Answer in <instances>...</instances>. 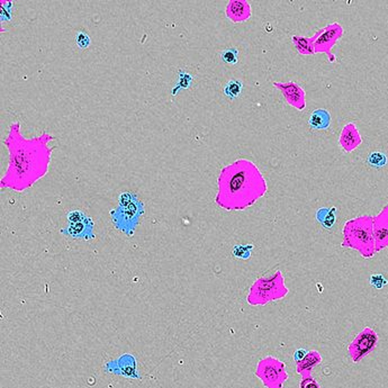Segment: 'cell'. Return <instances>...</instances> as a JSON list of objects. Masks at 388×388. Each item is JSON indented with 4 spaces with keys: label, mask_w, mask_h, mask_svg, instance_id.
I'll list each match as a JSON object with an SVG mask.
<instances>
[{
    "label": "cell",
    "mask_w": 388,
    "mask_h": 388,
    "mask_svg": "<svg viewBox=\"0 0 388 388\" xmlns=\"http://www.w3.org/2000/svg\"><path fill=\"white\" fill-rule=\"evenodd\" d=\"M217 188L215 201L226 210L249 208L268 191L262 172L248 159H239L223 168L217 179Z\"/></svg>",
    "instance_id": "6da1fadb"
},
{
    "label": "cell",
    "mask_w": 388,
    "mask_h": 388,
    "mask_svg": "<svg viewBox=\"0 0 388 388\" xmlns=\"http://www.w3.org/2000/svg\"><path fill=\"white\" fill-rule=\"evenodd\" d=\"M341 247L356 250L365 259L376 255V242L374 238V216H361L349 219L344 223Z\"/></svg>",
    "instance_id": "7a4b0ae2"
},
{
    "label": "cell",
    "mask_w": 388,
    "mask_h": 388,
    "mask_svg": "<svg viewBox=\"0 0 388 388\" xmlns=\"http://www.w3.org/2000/svg\"><path fill=\"white\" fill-rule=\"evenodd\" d=\"M289 289L280 270L268 276H262L253 282L249 290L247 301L252 306L265 305L285 298Z\"/></svg>",
    "instance_id": "3957f363"
},
{
    "label": "cell",
    "mask_w": 388,
    "mask_h": 388,
    "mask_svg": "<svg viewBox=\"0 0 388 388\" xmlns=\"http://www.w3.org/2000/svg\"><path fill=\"white\" fill-rule=\"evenodd\" d=\"M9 136L12 140V144H8L7 146L9 147V170L8 172H15V174L19 175L20 178H23L24 174H28V171H32L35 168V162L37 160V157H44V155H49L48 152H45L43 154H37V152L42 151L41 147L37 145L36 138H32V140L26 141L20 136L19 134V140H14L11 135Z\"/></svg>",
    "instance_id": "277c9868"
},
{
    "label": "cell",
    "mask_w": 388,
    "mask_h": 388,
    "mask_svg": "<svg viewBox=\"0 0 388 388\" xmlns=\"http://www.w3.org/2000/svg\"><path fill=\"white\" fill-rule=\"evenodd\" d=\"M255 374L265 388H282L288 379L286 364L273 356L259 360Z\"/></svg>",
    "instance_id": "5b68a950"
},
{
    "label": "cell",
    "mask_w": 388,
    "mask_h": 388,
    "mask_svg": "<svg viewBox=\"0 0 388 388\" xmlns=\"http://www.w3.org/2000/svg\"><path fill=\"white\" fill-rule=\"evenodd\" d=\"M344 34L342 25L337 22L327 24L326 26L319 28L313 36H311L312 44H313L315 54H326L328 62L334 63L336 57L332 53V49L341 40Z\"/></svg>",
    "instance_id": "8992f818"
},
{
    "label": "cell",
    "mask_w": 388,
    "mask_h": 388,
    "mask_svg": "<svg viewBox=\"0 0 388 388\" xmlns=\"http://www.w3.org/2000/svg\"><path fill=\"white\" fill-rule=\"evenodd\" d=\"M379 336L373 327L366 326L348 345V354L353 364H358L376 349Z\"/></svg>",
    "instance_id": "52a82bcc"
},
{
    "label": "cell",
    "mask_w": 388,
    "mask_h": 388,
    "mask_svg": "<svg viewBox=\"0 0 388 388\" xmlns=\"http://www.w3.org/2000/svg\"><path fill=\"white\" fill-rule=\"evenodd\" d=\"M272 86L281 92L289 106L299 112H303L306 108V92L301 84L295 81H276L272 83Z\"/></svg>",
    "instance_id": "ba28073f"
},
{
    "label": "cell",
    "mask_w": 388,
    "mask_h": 388,
    "mask_svg": "<svg viewBox=\"0 0 388 388\" xmlns=\"http://www.w3.org/2000/svg\"><path fill=\"white\" fill-rule=\"evenodd\" d=\"M362 144V137L359 133L357 125L354 123H348L343 126L340 133L339 145L345 153H351Z\"/></svg>",
    "instance_id": "9c48e42d"
},
{
    "label": "cell",
    "mask_w": 388,
    "mask_h": 388,
    "mask_svg": "<svg viewBox=\"0 0 388 388\" xmlns=\"http://www.w3.org/2000/svg\"><path fill=\"white\" fill-rule=\"evenodd\" d=\"M226 17L233 23H243L252 15L251 5L248 1H230L225 8Z\"/></svg>",
    "instance_id": "30bf717a"
},
{
    "label": "cell",
    "mask_w": 388,
    "mask_h": 388,
    "mask_svg": "<svg viewBox=\"0 0 388 388\" xmlns=\"http://www.w3.org/2000/svg\"><path fill=\"white\" fill-rule=\"evenodd\" d=\"M142 214V205L140 202H132L128 206H121L118 209V216L113 217L114 219L118 218V224L117 227H120L121 230H123L122 227H134L135 222H136L137 217Z\"/></svg>",
    "instance_id": "8fae6325"
},
{
    "label": "cell",
    "mask_w": 388,
    "mask_h": 388,
    "mask_svg": "<svg viewBox=\"0 0 388 388\" xmlns=\"http://www.w3.org/2000/svg\"><path fill=\"white\" fill-rule=\"evenodd\" d=\"M323 358L318 350H311L307 352L305 358L296 364V374L302 377L312 376V373L316 366L322 364Z\"/></svg>",
    "instance_id": "7c38bea8"
},
{
    "label": "cell",
    "mask_w": 388,
    "mask_h": 388,
    "mask_svg": "<svg viewBox=\"0 0 388 388\" xmlns=\"http://www.w3.org/2000/svg\"><path fill=\"white\" fill-rule=\"evenodd\" d=\"M331 114L324 108H319L311 114L309 124L313 129H326L331 125Z\"/></svg>",
    "instance_id": "4fadbf2b"
},
{
    "label": "cell",
    "mask_w": 388,
    "mask_h": 388,
    "mask_svg": "<svg viewBox=\"0 0 388 388\" xmlns=\"http://www.w3.org/2000/svg\"><path fill=\"white\" fill-rule=\"evenodd\" d=\"M92 222L91 219L88 217L84 222L72 223V224H70L65 231H62V233L73 236V238H82V236L89 234Z\"/></svg>",
    "instance_id": "5bb4252c"
},
{
    "label": "cell",
    "mask_w": 388,
    "mask_h": 388,
    "mask_svg": "<svg viewBox=\"0 0 388 388\" xmlns=\"http://www.w3.org/2000/svg\"><path fill=\"white\" fill-rule=\"evenodd\" d=\"M337 209L335 207L325 208L322 207L316 212V219L322 224L324 229H331L334 225L336 219Z\"/></svg>",
    "instance_id": "9a60e30c"
},
{
    "label": "cell",
    "mask_w": 388,
    "mask_h": 388,
    "mask_svg": "<svg viewBox=\"0 0 388 388\" xmlns=\"http://www.w3.org/2000/svg\"><path fill=\"white\" fill-rule=\"evenodd\" d=\"M292 43L294 44L297 52L302 54V56H314L315 54L311 37L294 35L292 36Z\"/></svg>",
    "instance_id": "2e32d148"
},
{
    "label": "cell",
    "mask_w": 388,
    "mask_h": 388,
    "mask_svg": "<svg viewBox=\"0 0 388 388\" xmlns=\"http://www.w3.org/2000/svg\"><path fill=\"white\" fill-rule=\"evenodd\" d=\"M242 88H243V83L241 80L231 79L224 86V95L226 97H229L231 100H233L235 98H238L240 94H241Z\"/></svg>",
    "instance_id": "e0dca14e"
},
{
    "label": "cell",
    "mask_w": 388,
    "mask_h": 388,
    "mask_svg": "<svg viewBox=\"0 0 388 388\" xmlns=\"http://www.w3.org/2000/svg\"><path fill=\"white\" fill-rule=\"evenodd\" d=\"M387 155L381 151H375L369 153L367 158V163L373 168H383L387 164Z\"/></svg>",
    "instance_id": "ac0fdd59"
},
{
    "label": "cell",
    "mask_w": 388,
    "mask_h": 388,
    "mask_svg": "<svg viewBox=\"0 0 388 388\" xmlns=\"http://www.w3.org/2000/svg\"><path fill=\"white\" fill-rule=\"evenodd\" d=\"M253 249H255L253 244H236V246L233 247L232 253H233L235 258L247 260L251 257V252Z\"/></svg>",
    "instance_id": "d6986e66"
},
{
    "label": "cell",
    "mask_w": 388,
    "mask_h": 388,
    "mask_svg": "<svg viewBox=\"0 0 388 388\" xmlns=\"http://www.w3.org/2000/svg\"><path fill=\"white\" fill-rule=\"evenodd\" d=\"M219 56H221L222 61L226 63V65H234L239 61V50L235 48L225 49L222 51Z\"/></svg>",
    "instance_id": "ffe728a7"
},
{
    "label": "cell",
    "mask_w": 388,
    "mask_h": 388,
    "mask_svg": "<svg viewBox=\"0 0 388 388\" xmlns=\"http://www.w3.org/2000/svg\"><path fill=\"white\" fill-rule=\"evenodd\" d=\"M192 81H193V77L189 73L185 72V71H179V79H178V82H177L176 87L172 89V95H176L177 92H178L179 89H181V88H184V89H187V88L191 86L192 84Z\"/></svg>",
    "instance_id": "44dd1931"
},
{
    "label": "cell",
    "mask_w": 388,
    "mask_h": 388,
    "mask_svg": "<svg viewBox=\"0 0 388 388\" xmlns=\"http://www.w3.org/2000/svg\"><path fill=\"white\" fill-rule=\"evenodd\" d=\"M369 284L376 289H383L384 287L387 286L388 280L387 278L382 275V273H373L369 277Z\"/></svg>",
    "instance_id": "7402d4cb"
},
{
    "label": "cell",
    "mask_w": 388,
    "mask_h": 388,
    "mask_svg": "<svg viewBox=\"0 0 388 388\" xmlns=\"http://www.w3.org/2000/svg\"><path fill=\"white\" fill-rule=\"evenodd\" d=\"M75 43H77L79 49L84 50L90 45V37L87 33L78 32L75 34Z\"/></svg>",
    "instance_id": "603a6c76"
},
{
    "label": "cell",
    "mask_w": 388,
    "mask_h": 388,
    "mask_svg": "<svg viewBox=\"0 0 388 388\" xmlns=\"http://www.w3.org/2000/svg\"><path fill=\"white\" fill-rule=\"evenodd\" d=\"M299 388H322L319 382L313 376L302 377L299 382Z\"/></svg>",
    "instance_id": "cb8c5ba5"
},
{
    "label": "cell",
    "mask_w": 388,
    "mask_h": 388,
    "mask_svg": "<svg viewBox=\"0 0 388 388\" xmlns=\"http://www.w3.org/2000/svg\"><path fill=\"white\" fill-rule=\"evenodd\" d=\"M87 218L88 217L84 215L83 212H81V210H72V212L67 214V221H69L70 224H72V223L84 222Z\"/></svg>",
    "instance_id": "d4e9b609"
},
{
    "label": "cell",
    "mask_w": 388,
    "mask_h": 388,
    "mask_svg": "<svg viewBox=\"0 0 388 388\" xmlns=\"http://www.w3.org/2000/svg\"><path fill=\"white\" fill-rule=\"evenodd\" d=\"M374 217L376 218L377 221L381 222L382 224H384V226H385L388 231V204L378 213V215Z\"/></svg>",
    "instance_id": "484cf974"
},
{
    "label": "cell",
    "mask_w": 388,
    "mask_h": 388,
    "mask_svg": "<svg viewBox=\"0 0 388 388\" xmlns=\"http://www.w3.org/2000/svg\"><path fill=\"white\" fill-rule=\"evenodd\" d=\"M11 6L12 2H3L1 5V19L10 20L11 18Z\"/></svg>",
    "instance_id": "4316f807"
},
{
    "label": "cell",
    "mask_w": 388,
    "mask_h": 388,
    "mask_svg": "<svg viewBox=\"0 0 388 388\" xmlns=\"http://www.w3.org/2000/svg\"><path fill=\"white\" fill-rule=\"evenodd\" d=\"M135 199V196L130 193H122L120 195V205L121 206H128L129 204H132Z\"/></svg>",
    "instance_id": "83f0119b"
},
{
    "label": "cell",
    "mask_w": 388,
    "mask_h": 388,
    "mask_svg": "<svg viewBox=\"0 0 388 388\" xmlns=\"http://www.w3.org/2000/svg\"><path fill=\"white\" fill-rule=\"evenodd\" d=\"M307 352H309V351H307V350H305V349H297L296 351L294 352V361H295V364H297V362L302 361L304 358H305Z\"/></svg>",
    "instance_id": "f1b7e54d"
}]
</instances>
